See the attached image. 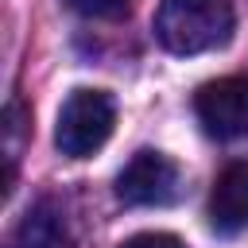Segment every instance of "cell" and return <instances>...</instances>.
Segmentation results:
<instances>
[{
  "label": "cell",
  "mask_w": 248,
  "mask_h": 248,
  "mask_svg": "<svg viewBox=\"0 0 248 248\" xmlns=\"http://www.w3.org/2000/svg\"><path fill=\"white\" fill-rule=\"evenodd\" d=\"M116 124V105L105 89H74L62 101L58 124H54V147L66 159H85L105 147Z\"/></svg>",
  "instance_id": "2"
},
{
  "label": "cell",
  "mask_w": 248,
  "mask_h": 248,
  "mask_svg": "<svg viewBox=\"0 0 248 248\" xmlns=\"http://www.w3.org/2000/svg\"><path fill=\"white\" fill-rule=\"evenodd\" d=\"M66 221L54 202H39L16 232V248H66Z\"/></svg>",
  "instance_id": "6"
},
{
  "label": "cell",
  "mask_w": 248,
  "mask_h": 248,
  "mask_svg": "<svg viewBox=\"0 0 248 248\" xmlns=\"http://www.w3.org/2000/svg\"><path fill=\"white\" fill-rule=\"evenodd\" d=\"M120 248H186L174 232H136V236H128Z\"/></svg>",
  "instance_id": "8"
},
{
  "label": "cell",
  "mask_w": 248,
  "mask_h": 248,
  "mask_svg": "<svg viewBox=\"0 0 248 248\" xmlns=\"http://www.w3.org/2000/svg\"><path fill=\"white\" fill-rule=\"evenodd\" d=\"M209 225L217 232L248 229V163H232L217 174L209 194Z\"/></svg>",
  "instance_id": "5"
},
{
  "label": "cell",
  "mask_w": 248,
  "mask_h": 248,
  "mask_svg": "<svg viewBox=\"0 0 248 248\" xmlns=\"http://www.w3.org/2000/svg\"><path fill=\"white\" fill-rule=\"evenodd\" d=\"M66 4L85 19H124L128 16V0H66Z\"/></svg>",
  "instance_id": "7"
},
{
  "label": "cell",
  "mask_w": 248,
  "mask_h": 248,
  "mask_svg": "<svg viewBox=\"0 0 248 248\" xmlns=\"http://www.w3.org/2000/svg\"><path fill=\"white\" fill-rule=\"evenodd\" d=\"M182 194V174L163 151H136L116 174V198L124 205H170Z\"/></svg>",
  "instance_id": "3"
},
{
  "label": "cell",
  "mask_w": 248,
  "mask_h": 248,
  "mask_svg": "<svg viewBox=\"0 0 248 248\" xmlns=\"http://www.w3.org/2000/svg\"><path fill=\"white\" fill-rule=\"evenodd\" d=\"M194 112L202 128L217 140H248V81L217 78L194 93Z\"/></svg>",
  "instance_id": "4"
},
{
  "label": "cell",
  "mask_w": 248,
  "mask_h": 248,
  "mask_svg": "<svg viewBox=\"0 0 248 248\" xmlns=\"http://www.w3.org/2000/svg\"><path fill=\"white\" fill-rule=\"evenodd\" d=\"M155 39L170 54H205L232 39L229 0H163L155 12Z\"/></svg>",
  "instance_id": "1"
}]
</instances>
